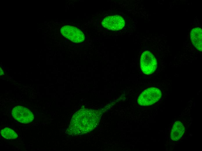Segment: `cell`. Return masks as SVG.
Masks as SVG:
<instances>
[{"mask_svg":"<svg viewBox=\"0 0 202 151\" xmlns=\"http://www.w3.org/2000/svg\"><path fill=\"white\" fill-rule=\"evenodd\" d=\"M202 31L201 28H196L191 31L190 36L192 42L194 46L199 51H202Z\"/></svg>","mask_w":202,"mask_h":151,"instance_id":"cell-7","label":"cell"},{"mask_svg":"<svg viewBox=\"0 0 202 151\" xmlns=\"http://www.w3.org/2000/svg\"><path fill=\"white\" fill-rule=\"evenodd\" d=\"M162 93L158 88L151 87L146 89L142 92L138 99V104L141 106L152 105L160 98Z\"/></svg>","mask_w":202,"mask_h":151,"instance_id":"cell-2","label":"cell"},{"mask_svg":"<svg viewBox=\"0 0 202 151\" xmlns=\"http://www.w3.org/2000/svg\"><path fill=\"white\" fill-rule=\"evenodd\" d=\"M13 118L18 122L26 124L31 122L34 118L33 113L28 108L21 106L13 108L12 113Z\"/></svg>","mask_w":202,"mask_h":151,"instance_id":"cell-5","label":"cell"},{"mask_svg":"<svg viewBox=\"0 0 202 151\" xmlns=\"http://www.w3.org/2000/svg\"><path fill=\"white\" fill-rule=\"evenodd\" d=\"M1 134L3 138L8 139H14L18 136L17 134L14 131L8 127L1 130Z\"/></svg>","mask_w":202,"mask_h":151,"instance_id":"cell-9","label":"cell"},{"mask_svg":"<svg viewBox=\"0 0 202 151\" xmlns=\"http://www.w3.org/2000/svg\"><path fill=\"white\" fill-rule=\"evenodd\" d=\"M62 35L71 41L75 43L83 42L85 36L81 30L73 26L66 25L62 27L60 30Z\"/></svg>","mask_w":202,"mask_h":151,"instance_id":"cell-4","label":"cell"},{"mask_svg":"<svg viewBox=\"0 0 202 151\" xmlns=\"http://www.w3.org/2000/svg\"><path fill=\"white\" fill-rule=\"evenodd\" d=\"M185 130L184 126L179 121H176L174 124L172 129L171 138L174 141L179 140L183 135Z\"/></svg>","mask_w":202,"mask_h":151,"instance_id":"cell-8","label":"cell"},{"mask_svg":"<svg viewBox=\"0 0 202 151\" xmlns=\"http://www.w3.org/2000/svg\"><path fill=\"white\" fill-rule=\"evenodd\" d=\"M73 115L68 129L70 134H82L93 130L98 125L101 117L99 111L82 110Z\"/></svg>","mask_w":202,"mask_h":151,"instance_id":"cell-1","label":"cell"},{"mask_svg":"<svg viewBox=\"0 0 202 151\" xmlns=\"http://www.w3.org/2000/svg\"><path fill=\"white\" fill-rule=\"evenodd\" d=\"M157 66L156 60L154 55L149 51L142 54L140 60V67L143 73L147 75L153 73Z\"/></svg>","mask_w":202,"mask_h":151,"instance_id":"cell-3","label":"cell"},{"mask_svg":"<svg viewBox=\"0 0 202 151\" xmlns=\"http://www.w3.org/2000/svg\"><path fill=\"white\" fill-rule=\"evenodd\" d=\"M4 74V73L2 70L0 68V76H2Z\"/></svg>","mask_w":202,"mask_h":151,"instance_id":"cell-10","label":"cell"},{"mask_svg":"<svg viewBox=\"0 0 202 151\" xmlns=\"http://www.w3.org/2000/svg\"><path fill=\"white\" fill-rule=\"evenodd\" d=\"M104 27L112 30H117L122 29L125 25L123 18L118 15L109 16L104 18L102 22Z\"/></svg>","mask_w":202,"mask_h":151,"instance_id":"cell-6","label":"cell"}]
</instances>
